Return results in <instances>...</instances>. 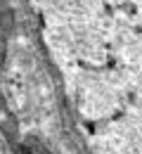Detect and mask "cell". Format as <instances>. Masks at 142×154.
<instances>
[{"label": "cell", "mask_w": 142, "mask_h": 154, "mask_svg": "<svg viewBox=\"0 0 142 154\" xmlns=\"http://www.w3.org/2000/svg\"><path fill=\"white\" fill-rule=\"evenodd\" d=\"M90 133L142 154V0H31Z\"/></svg>", "instance_id": "1"}]
</instances>
